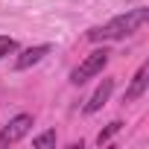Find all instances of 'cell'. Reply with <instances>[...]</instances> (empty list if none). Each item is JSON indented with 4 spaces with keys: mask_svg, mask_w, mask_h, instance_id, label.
I'll list each match as a JSON object with an SVG mask.
<instances>
[{
    "mask_svg": "<svg viewBox=\"0 0 149 149\" xmlns=\"http://www.w3.org/2000/svg\"><path fill=\"white\" fill-rule=\"evenodd\" d=\"M146 21H149V9H143V6L140 9H129L126 15H117L108 24L88 29V38L91 41H117V38H126V35L137 32Z\"/></svg>",
    "mask_w": 149,
    "mask_h": 149,
    "instance_id": "obj_1",
    "label": "cell"
},
{
    "mask_svg": "<svg viewBox=\"0 0 149 149\" xmlns=\"http://www.w3.org/2000/svg\"><path fill=\"white\" fill-rule=\"evenodd\" d=\"M108 58H111V53L108 50H94L91 56H85V61L70 73V82L73 85H82V82H88V79H94L97 73H102V67L108 64Z\"/></svg>",
    "mask_w": 149,
    "mask_h": 149,
    "instance_id": "obj_2",
    "label": "cell"
},
{
    "mask_svg": "<svg viewBox=\"0 0 149 149\" xmlns=\"http://www.w3.org/2000/svg\"><path fill=\"white\" fill-rule=\"evenodd\" d=\"M29 129H32V117H29V114L12 117V120L3 126V132H0V146H12V143L24 140V137L29 134Z\"/></svg>",
    "mask_w": 149,
    "mask_h": 149,
    "instance_id": "obj_3",
    "label": "cell"
},
{
    "mask_svg": "<svg viewBox=\"0 0 149 149\" xmlns=\"http://www.w3.org/2000/svg\"><path fill=\"white\" fill-rule=\"evenodd\" d=\"M111 91H114V79H102V82H100V88L91 94V100H88V105H85V114H94V111H100V108L108 102Z\"/></svg>",
    "mask_w": 149,
    "mask_h": 149,
    "instance_id": "obj_4",
    "label": "cell"
},
{
    "mask_svg": "<svg viewBox=\"0 0 149 149\" xmlns=\"http://www.w3.org/2000/svg\"><path fill=\"white\" fill-rule=\"evenodd\" d=\"M146 85H149V64H140V70L134 73V79H132V85H129V91H126V102L140 100V97L146 94Z\"/></svg>",
    "mask_w": 149,
    "mask_h": 149,
    "instance_id": "obj_5",
    "label": "cell"
},
{
    "mask_svg": "<svg viewBox=\"0 0 149 149\" xmlns=\"http://www.w3.org/2000/svg\"><path fill=\"white\" fill-rule=\"evenodd\" d=\"M47 53H50V44H38V47H29V50H24V53L15 58V67H18V70H26V67L38 64V61H41Z\"/></svg>",
    "mask_w": 149,
    "mask_h": 149,
    "instance_id": "obj_6",
    "label": "cell"
},
{
    "mask_svg": "<svg viewBox=\"0 0 149 149\" xmlns=\"http://www.w3.org/2000/svg\"><path fill=\"white\" fill-rule=\"evenodd\" d=\"M120 129H123V123H117V120H114V123H108V129H105V132H100L97 143H100V146H102V143H108V140H111V137H114Z\"/></svg>",
    "mask_w": 149,
    "mask_h": 149,
    "instance_id": "obj_7",
    "label": "cell"
},
{
    "mask_svg": "<svg viewBox=\"0 0 149 149\" xmlns=\"http://www.w3.org/2000/svg\"><path fill=\"white\" fill-rule=\"evenodd\" d=\"M53 143H56V132H44V134H38V137L32 140L35 149H44V146H53Z\"/></svg>",
    "mask_w": 149,
    "mask_h": 149,
    "instance_id": "obj_8",
    "label": "cell"
},
{
    "mask_svg": "<svg viewBox=\"0 0 149 149\" xmlns=\"http://www.w3.org/2000/svg\"><path fill=\"white\" fill-rule=\"evenodd\" d=\"M9 53H15V38L0 35V58H3V56H9Z\"/></svg>",
    "mask_w": 149,
    "mask_h": 149,
    "instance_id": "obj_9",
    "label": "cell"
}]
</instances>
